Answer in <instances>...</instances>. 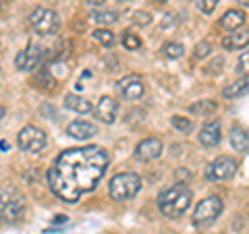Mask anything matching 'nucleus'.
Here are the masks:
<instances>
[{
    "mask_svg": "<svg viewBox=\"0 0 249 234\" xmlns=\"http://www.w3.org/2000/svg\"><path fill=\"white\" fill-rule=\"evenodd\" d=\"M36 81L42 83L46 89H52L54 85H56V81H54V77H52V73H50V68H42V71L36 75ZM42 85H40V87H42Z\"/></svg>",
    "mask_w": 249,
    "mask_h": 234,
    "instance_id": "obj_25",
    "label": "nucleus"
},
{
    "mask_svg": "<svg viewBox=\"0 0 249 234\" xmlns=\"http://www.w3.org/2000/svg\"><path fill=\"white\" fill-rule=\"evenodd\" d=\"M123 46L127 50H137V48H142V40L133 33H124L123 35Z\"/></svg>",
    "mask_w": 249,
    "mask_h": 234,
    "instance_id": "obj_27",
    "label": "nucleus"
},
{
    "mask_svg": "<svg viewBox=\"0 0 249 234\" xmlns=\"http://www.w3.org/2000/svg\"><path fill=\"white\" fill-rule=\"evenodd\" d=\"M96 118L98 120H102V122H106V124H112L114 120H116V112H119V104L114 102L112 98H108V96H104V98H100V102H98V106H96Z\"/></svg>",
    "mask_w": 249,
    "mask_h": 234,
    "instance_id": "obj_12",
    "label": "nucleus"
},
{
    "mask_svg": "<svg viewBox=\"0 0 249 234\" xmlns=\"http://www.w3.org/2000/svg\"><path fill=\"white\" fill-rule=\"evenodd\" d=\"M247 91H249V79L243 77V79L227 85L222 93H224V98H239V96H243V93H247Z\"/></svg>",
    "mask_w": 249,
    "mask_h": 234,
    "instance_id": "obj_19",
    "label": "nucleus"
},
{
    "mask_svg": "<svg viewBox=\"0 0 249 234\" xmlns=\"http://www.w3.org/2000/svg\"><path fill=\"white\" fill-rule=\"evenodd\" d=\"M237 73L249 77V52L241 54V58H239V62H237Z\"/></svg>",
    "mask_w": 249,
    "mask_h": 234,
    "instance_id": "obj_29",
    "label": "nucleus"
},
{
    "mask_svg": "<svg viewBox=\"0 0 249 234\" xmlns=\"http://www.w3.org/2000/svg\"><path fill=\"white\" fill-rule=\"evenodd\" d=\"M17 143L23 151H31V153H37L42 151L46 145H48V135L42 131L34 127V124H27V127H23L17 135Z\"/></svg>",
    "mask_w": 249,
    "mask_h": 234,
    "instance_id": "obj_5",
    "label": "nucleus"
},
{
    "mask_svg": "<svg viewBox=\"0 0 249 234\" xmlns=\"http://www.w3.org/2000/svg\"><path fill=\"white\" fill-rule=\"evenodd\" d=\"M108 168V153L102 147L85 145L67 150L48 170L52 193L67 203H77L81 195L93 191Z\"/></svg>",
    "mask_w": 249,
    "mask_h": 234,
    "instance_id": "obj_1",
    "label": "nucleus"
},
{
    "mask_svg": "<svg viewBox=\"0 0 249 234\" xmlns=\"http://www.w3.org/2000/svg\"><path fill=\"white\" fill-rule=\"evenodd\" d=\"M237 172V160L231 155H218L214 162L206 166V178L208 181H229Z\"/></svg>",
    "mask_w": 249,
    "mask_h": 234,
    "instance_id": "obj_7",
    "label": "nucleus"
},
{
    "mask_svg": "<svg viewBox=\"0 0 249 234\" xmlns=\"http://www.w3.org/2000/svg\"><path fill=\"white\" fill-rule=\"evenodd\" d=\"M42 54H44V50L37 44L31 42L25 50L17 54V58H15V67H17L19 71H34V68L40 65Z\"/></svg>",
    "mask_w": 249,
    "mask_h": 234,
    "instance_id": "obj_9",
    "label": "nucleus"
},
{
    "mask_svg": "<svg viewBox=\"0 0 249 234\" xmlns=\"http://www.w3.org/2000/svg\"><path fill=\"white\" fill-rule=\"evenodd\" d=\"M189 110H191V114H196V116H212L218 110V104L212 102V100H201V102L193 104Z\"/></svg>",
    "mask_w": 249,
    "mask_h": 234,
    "instance_id": "obj_20",
    "label": "nucleus"
},
{
    "mask_svg": "<svg viewBox=\"0 0 249 234\" xmlns=\"http://www.w3.org/2000/svg\"><path fill=\"white\" fill-rule=\"evenodd\" d=\"M91 37L96 42H100L102 46H106V48H110V46H114V33L110 29H96L91 33Z\"/></svg>",
    "mask_w": 249,
    "mask_h": 234,
    "instance_id": "obj_23",
    "label": "nucleus"
},
{
    "mask_svg": "<svg viewBox=\"0 0 249 234\" xmlns=\"http://www.w3.org/2000/svg\"><path fill=\"white\" fill-rule=\"evenodd\" d=\"M88 2H89V4H93V6H100V4H104L106 0H88Z\"/></svg>",
    "mask_w": 249,
    "mask_h": 234,
    "instance_id": "obj_33",
    "label": "nucleus"
},
{
    "mask_svg": "<svg viewBox=\"0 0 249 234\" xmlns=\"http://www.w3.org/2000/svg\"><path fill=\"white\" fill-rule=\"evenodd\" d=\"M119 89L124 100H139L143 96V83L137 75H127L119 81Z\"/></svg>",
    "mask_w": 249,
    "mask_h": 234,
    "instance_id": "obj_11",
    "label": "nucleus"
},
{
    "mask_svg": "<svg viewBox=\"0 0 249 234\" xmlns=\"http://www.w3.org/2000/svg\"><path fill=\"white\" fill-rule=\"evenodd\" d=\"M54 222H56V224H65V222H69V217L67 216H56V217H54Z\"/></svg>",
    "mask_w": 249,
    "mask_h": 234,
    "instance_id": "obj_32",
    "label": "nucleus"
},
{
    "mask_svg": "<svg viewBox=\"0 0 249 234\" xmlns=\"http://www.w3.org/2000/svg\"><path fill=\"white\" fill-rule=\"evenodd\" d=\"M239 4L243 6V9H249V0H239Z\"/></svg>",
    "mask_w": 249,
    "mask_h": 234,
    "instance_id": "obj_34",
    "label": "nucleus"
},
{
    "mask_svg": "<svg viewBox=\"0 0 249 234\" xmlns=\"http://www.w3.org/2000/svg\"><path fill=\"white\" fill-rule=\"evenodd\" d=\"M96 25H114L116 21H119V15H116L114 11H100V13H91V17H89Z\"/></svg>",
    "mask_w": 249,
    "mask_h": 234,
    "instance_id": "obj_21",
    "label": "nucleus"
},
{
    "mask_svg": "<svg viewBox=\"0 0 249 234\" xmlns=\"http://www.w3.org/2000/svg\"><path fill=\"white\" fill-rule=\"evenodd\" d=\"M29 25L37 35H54L60 27V19L50 9H36L29 15Z\"/></svg>",
    "mask_w": 249,
    "mask_h": 234,
    "instance_id": "obj_4",
    "label": "nucleus"
},
{
    "mask_svg": "<svg viewBox=\"0 0 249 234\" xmlns=\"http://www.w3.org/2000/svg\"><path fill=\"white\" fill-rule=\"evenodd\" d=\"M160 52L164 54L166 58H181L185 54V48H183V44H178V42H166Z\"/></svg>",
    "mask_w": 249,
    "mask_h": 234,
    "instance_id": "obj_22",
    "label": "nucleus"
},
{
    "mask_svg": "<svg viewBox=\"0 0 249 234\" xmlns=\"http://www.w3.org/2000/svg\"><path fill=\"white\" fill-rule=\"evenodd\" d=\"M210 52H212V44H210V42H199L196 48H193V58L201 60V58L210 56Z\"/></svg>",
    "mask_w": 249,
    "mask_h": 234,
    "instance_id": "obj_26",
    "label": "nucleus"
},
{
    "mask_svg": "<svg viewBox=\"0 0 249 234\" xmlns=\"http://www.w3.org/2000/svg\"><path fill=\"white\" fill-rule=\"evenodd\" d=\"M220 139H222V131H220V122L218 120H212V122H208L201 127L199 143L204 147H214V145L220 143Z\"/></svg>",
    "mask_w": 249,
    "mask_h": 234,
    "instance_id": "obj_14",
    "label": "nucleus"
},
{
    "mask_svg": "<svg viewBox=\"0 0 249 234\" xmlns=\"http://www.w3.org/2000/svg\"><path fill=\"white\" fill-rule=\"evenodd\" d=\"M65 106L69 108V110L79 112V114L91 112V102H88V100L81 98V96H75V93H69V96L65 98Z\"/></svg>",
    "mask_w": 249,
    "mask_h": 234,
    "instance_id": "obj_17",
    "label": "nucleus"
},
{
    "mask_svg": "<svg viewBox=\"0 0 249 234\" xmlns=\"http://www.w3.org/2000/svg\"><path fill=\"white\" fill-rule=\"evenodd\" d=\"M222 212V201L220 197H216V195H212V197H206V199H201L197 207H196V212H193V224L196 226H210L218 216H220Z\"/></svg>",
    "mask_w": 249,
    "mask_h": 234,
    "instance_id": "obj_6",
    "label": "nucleus"
},
{
    "mask_svg": "<svg viewBox=\"0 0 249 234\" xmlns=\"http://www.w3.org/2000/svg\"><path fill=\"white\" fill-rule=\"evenodd\" d=\"M170 124L181 133H191L193 131V120L185 118V116H173V118H170Z\"/></svg>",
    "mask_w": 249,
    "mask_h": 234,
    "instance_id": "obj_24",
    "label": "nucleus"
},
{
    "mask_svg": "<svg viewBox=\"0 0 249 234\" xmlns=\"http://www.w3.org/2000/svg\"><path fill=\"white\" fill-rule=\"evenodd\" d=\"M96 133H98V127L88 122V120H75L67 127V135L77 139V141H88V139H91Z\"/></svg>",
    "mask_w": 249,
    "mask_h": 234,
    "instance_id": "obj_13",
    "label": "nucleus"
},
{
    "mask_svg": "<svg viewBox=\"0 0 249 234\" xmlns=\"http://www.w3.org/2000/svg\"><path fill=\"white\" fill-rule=\"evenodd\" d=\"M220 0H197V9L204 15H212Z\"/></svg>",
    "mask_w": 249,
    "mask_h": 234,
    "instance_id": "obj_28",
    "label": "nucleus"
},
{
    "mask_svg": "<svg viewBox=\"0 0 249 234\" xmlns=\"http://www.w3.org/2000/svg\"><path fill=\"white\" fill-rule=\"evenodd\" d=\"M133 17H135V23H137V25H150V23H152V17H150V13H142V11H139V13H135L133 15Z\"/></svg>",
    "mask_w": 249,
    "mask_h": 234,
    "instance_id": "obj_30",
    "label": "nucleus"
},
{
    "mask_svg": "<svg viewBox=\"0 0 249 234\" xmlns=\"http://www.w3.org/2000/svg\"><path fill=\"white\" fill-rule=\"evenodd\" d=\"M0 212H2L4 222H15L25 214V201H23L17 193L2 189V203H0Z\"/></svg>",
    "mask_w": 249,
    "mask_h": 234,
    "instance_id": "obj_8",
    "label": "nucleus"
},
{
    "mask_svg": "<svg viewBox=\"0 0 249 234\" xmlns=\"http://www.w3.org/2000/svg\"><path fill=\"white\" fill-rule=\"evenodd\" d=\"M160 2H166V0H160Z\"/></svg>",
    "mask_w": 249,
    "mask_h": 234,
    "instance_id": "obj_35",
    "label": "nucleus"
},
{
    "mask_svg": "<svg viewBox=\"0 0 249 234\" xmlns=\"http://www.w3.org/2000/svg\"><path fill=\"white\" fill-rule=\"evenodd\" d=\"M220 65H224V58H216L214 62H212V65H210L208 68H210V73H214V75H218V73H220V68H218V67H220Z\"/></svg>",
    "mask_w": 249,
    "mask_h": 234,
    "instance_id": "obj_31",
    "label": "nucleus"
},
{
    "mask_svg": "<svg viewBox=\"0 0 249 234\" xmlns=\"http://www.w3.org/2000/svg\"><path fill=\"white\" fill-rule=\"evenodd\" d=\"M245 46H249V29L247 27L232 31V35H227L222 40L224 50H241V48H245Z\"/></svg>",
    "mask_w": 249,
    "mask_h": 234,
    "instance_id": "obj_15",
    "label": "nucleus"
},
{
    "mask_svg": "<svg viewBox=\"0 0 249 234\" xmlns=\"http://www.w3.org/2000/svg\"><path fill=\"white\" fill-rule=\"evenodd\" d=\"M191 203V191L183 183L170 186L164 193L158 195V207L166 217H178Z\"/></svg>",
    "mask_w": 249,
    "mask_h": 234,
    "instance_id": "obj_2",
    "label": "nucleus"
},
{
    "mask_svg": "<svg viewBox=\"0 0 249 234\" xmlns=\"http://www.w3.org/2000/svg\"><path fill=\"white\" fill-rule=\"evenodd\" d=\"M231 145L235 147L237 151H249V135L243 129L232 127L231 129Z\"/></svg>",
    "mask_w": 249,
    "mask_h": 234,
    "instance_id": "obj_18",
    "label": "nucleus"
},
{
    "mask_svg": "<svg viewBox=\"0 0 249 234\" xmlns=\"http://www.w3.org/2000/svg\"><path fill=\"white\" fill-rule=\"evenodd\" d=\"M162 150H164V145H162L160 139L147 137V139H143L142 143H137V147H135V158L142 160V162H152L156 158H160Z\"/></svg>",
    "mask_w": 249,
    "mask_h": 234,
    "instance_id": "obj_10",
    "label": "nucleus"
},
{
    "mask_svg": "<svg viewBox=\"0 0 249 234\" xmlns=\"http://www.w3.org/2000/svg\"><path fill=\"white\" fill-rule=\"evenodd\" d=\"M243 23H245V15L243 11H239V9H231L227 11L220 17V21H218V25H220L222 29H229V31H237L243 27Z\"/></svg>",
    "mask_w": 249,
    "mask_h": 234,
    "instance_id": "obj_16",
    "label": "nucleus"
},
{
    "mask_svg": "<svg viewBox=\"0 0 249 234\" xmlns=\"http://www.w3.org/2000/svg\"><path fill=\"white\" fill-rule=\"evenodd\" d=\"M142 189V178L133 172H121V174H114L110 178V197L114 201H129L133 199L137 191Z\"/></svg>",
    "mask_w": 249,
    "mask_h": 234,
    "instance_id": "obj_3",
    "label": "nucleus"
}]
</instances>
